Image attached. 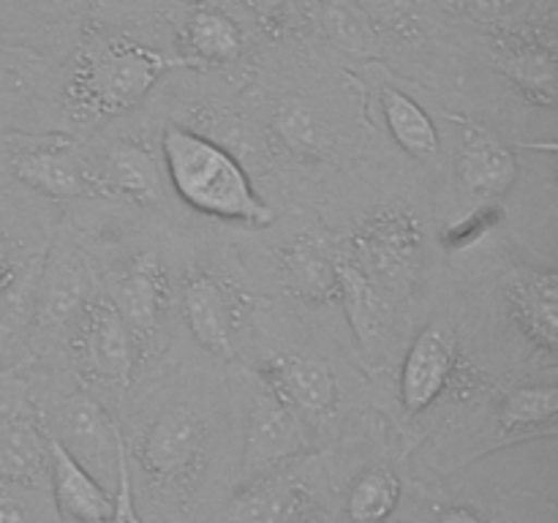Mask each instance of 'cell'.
Returning a JSON list of instances; mask_svg holds the SVG:
<instances>
[{
  "instance_id": "6da1fadb",
  "label": "cell",
  "mask_w": 558,
  "mask_h": 523,
  "mask_svg": "<svg viewBox=\"0 0 558 523\" xmlns=\"http://www.w3.org/2000/svg\"><path fill=\"white\" fill-rule=\"evenodd\" d=\"M178 60L125 38H98L76 52L63 87V112L87 125L129 112Z\"/></svg>"
},
{
  "instance_id": "7a4b0ae2",
  "label": "cell",
  "mask_w": 558,
  "mask_h": 523,
  "mask_svg": "<svg viewBox=\"0 0 558 523\" xmlns=\"http://www.w3.org/2000/svg\"><path fill=\"white\" fill-rule=\"evenodd\" d=\"M163 161L180 199L205 216L245 227H270L272 207L256 194L245 169L207 136L180 125L163 131Z\"/></svg>"
},
{
  "instance_id": "3957f363",
  "label": "cell",
  "mask_w": 558,
  "mask_h": 523,
  "mask_svg": "<svg viewBox=\"0 0 558 523\" xmlns=\"http://www.w3.org/2000/svg\"><path fill=\"white\" fill-rule=\"evenodd\" d=\"M423 243V223L414 212L403 207H381L354 229L343 256L392 300L412 289Z\"/></svg>"
},
{
  "instance_id": "277c9868",
  "label": "cell",
  "mask_w": 558,
  "mask_h": 523,
  "mask_svg": "<svg viewBox=\"0 0 558 523\" xmlns=\"http://www.w3.org/2000/svg\"><path fill=\"white\" fill-rule=\"evenodd\" d=\"M205 450V423L189 403L163 409L142 439L140 461L147 477L163 488L183 485L196 472Z\"/></svg>"
},
{
  "instance_id": "5b68a950",
  "label": "cell",
  "mask_w": 558,
  "mask_h": 523,
  "mask_svg": "<svg viewBox=\"0 0 558 523\" xmlns=\"http://www.w3.org/2000/svg\"><path fill=\"white\" fill-rule=\"evenodd\" d=\"M11 169L16 180L54 199L90 194L87 161L76 153L69 136H16L11 147Z\"/></svg>"
},
{
  "instance_id": "8992f818",
  "label": "cell",
  "mask_w": 558,
  "mask_h": 523,
  "mask_svg": "<svg viewBox=\"0 0 558 523\" xmlns=\"http://www.w3.org/2000/svg\"><path fill=\"white\" fill-rule=\"evenodd\" d=\"M54 441L65 447L71 458L82 463L93 477L114 479L118 477V455L123 447V436L109 423L107 412L93 398L76 396L65 398L54 414Z\"/></svg>"
},
{
  "instance_id": "52a82bcc",
  "label": "cell",
  "mask_w": 558,
  "mask_h": 523,
  "mask_svg": "<svg viewBox=\"0 0 558 523\" xmlns=\"http://www.w3.org/2000/svg\"><path fill=\"white\" fill-rule=\"evenodd\" d=\"M76 343H80L82 365L90 370L93 379L118 387L129 385L136 346L112 300L90 297L82 305Z\"/></svg>"
},
{
  "instance_id": "ba28073f",
  "label": "cell",
  "mask_w": 558,
  "mask_h": 523,
  "mask_svg": "<svg viewBox=\"0 0 558 523\" xmlns=\"http://www.w3.org/2000/svg\"><path fill=\"white\" fill-rule=\"evenodd\" d=\"M458 180L463 191L485 202H496L518 180L515 150L477 120H458Z\"/></svg>"
},
{
  "instance_id": "9c48e42d",
  "label": "cell",
  "mask_w": 558,
  "mask_h": 523,
  "mask_svg": "<svg viewBox=\"0 0 558 523\" xmlns=\"http://www.w3.org/2000/svg\"><path fill=\"white\" fill-rule=\"evenodd\" d=\"M456 360L458 341L450 327L436 321L420 330L401 370V403L409 414H420L436 403L450 385Z\"/></svg>"
},
{
  "instance_id": "30bf717a",
  "label": "cell",
  "mask_w": 558,
  "mask_h": 523,
  "mask_svg": "<svg viewBox=\"0 0 558 523\" xmlns=\"http://www.w3.org/2000/svg\"><path fill=\"white\" fill-rule=\"evenodd\" d=\"M180 311L196 341L216 357H234L238 300L223 281L207 272H194L180 289Z\"/></svg>"
},
{
  "instance_id": "8fae6325",
  "label": "cell",
  "mask_w": 558,
  "mask_h": 523,
  "mask_svg": "<svg viewBox=\"0 0 558 523\" xmlns=\"http://www.w3.org/2000/svg\"><path fill=\"white\" fill-rule=\"evenodd\" d=\"M259 376L292 412L330 414L338 403V381L332 368L305 354H278L259 365Z\"/></svg>"
},
{
  "instance_id": "7c38bea8",
  "label": "cell",
  "mask_w": 558,
  "mask_h": 523,
  "mask_svg": "<svg viewBox=\"0 0 558 523\" xmlns=\"http://www.w3.org/2000/svg\"><path fill=\"white\" fill-rule=\"evenodd\" d=\"M450 14L499 33L556 44V0H434Z\"/></svg>"
},
{
  "instance_id": "4fadbf2b",
  "label": "cell",
  "mask_w": 558,
  "mask_h": 523,
  "mask_svg": "<svg viewBox=\"0 0 558 523\" xmlns=\"http://www.w3.org/2000/svg\"><path fill=\"white\" fill-rule=\"evenodd\" d=\"M167 297V276L153 256L131 262L123 276L112 283L109 300L129 327L136 349H145L156 338Z\"/></svg>"
},
{
  "instance_id": "5bb4252c",
  "label": "cell",
  "mask_w": 558,
  "mask_h": 523,
  "mask_svg": "<svg viewBox=\"0 0 558 523\" xmlns=\"http://www.w3.org/2000/svg\"><path fill=\"white\" fill-rule=\"evenodd\" d=\"M507 305L523 336L545 354H556L558 276L554 267H518L507 281Z\"/></svg>"
},
{
  "instance_id": "9a60e30c",
  "label": "cell",
  "mask_w": 558,
  "mask_h": 523,
  "mask_svg": "<svg viewBox=\"0 0 558 523\" xmlns=\"http://www.w3.org/2000/svg\"><path fill=\"white\" fill-rule=\"evenodd\" d=\"M90 194L125 196L134 202H156L161 196V174L145 147L118 142L107 147L98 163H87Z\"/></svg>"
},
{
  "instance_id": "2e32d148",
  "label": "cell",
  "mask_w": 558,
  "mask_h": 523,
  "mask_svg": "<svg viewBox=\"0 0 558 523\" xmlns=\"http://www.w3.org/2000/svg\"><path fill=\"white\" fill-rule=\"evenodd\" d=\"M49 469H52V490L58 510L65 521L74 523H109L114 501L109 490L82 466L76 458L65 452L60 441L47 436Z\"/></svg>"
},
{
  "instance_id": "e0dca14e",
  "label": "cell",
  "mask_w": 558,
  "mask_h": 523,
  "mask_svg": "<svg viewBox=\"0 0 558 523\" xmlns=\"http://www.w3.org/2000/svg\"><path fill=\"white\" fill-rule=\"evenodd\" d=\"M283 281L298 300L308 305L338 303L341 278H338V256L322 240L300 234L283 248L281 256Z\"/></svg>"
},
{
  "instance_id": "ac0fdd59",
  "label": "cell",
  "mask_w": 558,
  "mask_h": 523,
  "mask_svg": "<svg viewBox=\"0 0 558 523\" xmlns=\"http://www.w3.org/2000/svg\"><path fill=\"white\" fill-rule=\"evenodd\" d=\"M338 278H341L338 303L347 311L360 349L374 352V349L381 346L387 330L392 327L390 297L347 256L338 259Z\"/></svg>"
},
{
  "instance_id": "d6986e66",
  "label": "cell",
  "mask_w": 558,
  "mask_h": 523,
  "mask_svg": "<svg viewBox=\"0 0 558 523\" xmlns=\"http://www.w3.org/2000/svg\"><path fill=\"white\" fill-rule=\"evenodd\" d=\"M496 69L518 87L534 107L554 109L556 104V44L532 38H505Z\"/></svg>"
},
{
  "instance_id": "ffe728a7",
  "label": "cell",
  "mask_w": 558,
  "mask_h": 523,
  "mask_svg": "<svg viewBox=\"0 0 558 523\" xmlns=\"http://www.w3.org/2000/svg\"><path fill=\"white\" fill-rule=\"evenodd\" d=\"M292 450H298V423L292 409L265 387L251 409L245 472H262Z\"/></svg>"
},
{
  "instance_id": "44dd1931",
  "label": "cell",
  "mask_w": 558,
  "mask_h": 523,
  "mask_svg": "<svg viewBox=\"0 0 558 523\" xmlns=\"http://www.w3.org/2000/svg\"><path fill=\"white\" fill-rule=\"evenodd\" d=\"M319 507L300 483L265 479L238 499V523H316Z\"/></svg>"
},
{
  "instance_id": "7402d4cb",
  "label": "cell",
  "mask_w": 558,
  "mask_h": 523,
  "mask_svg": "<svg viewBox=\"0 0 558 523\" xmlns=\"http://www.w3.org/2000/svg\"><path fill=\"white\" fill-rule=\"evenodd\" d=\"M381 114H385L390 136L409 156L430 158L439 153V129L409 93L398 90V87H385L381 90Z\"/></svg>"
},
{
  "instance_id": "603a6c76",
  "label": "cell",
  "mask_w": 558,
  "mask_h": 523,
  "mask_svg": "<svg viewBox=\"0 0 558 523\" xmlns=\"http://www.w3.org/2000/svg\"><path fill=\"white\" fill-rule=\"evenodd\" d=\"M558 387L556 385H526L515 387L505 396L499 406V430L507 436L556 434Z\"/></svg>"
},
{
  "instance_id": "cb8c5ba5",
  "label": "cell",
  "mask_w": 558,
  "mask_h": 523,
  "mask_svg": "<svg viewBox=\"0 0 558 523\" xmlns=\"http://www.w3.org/2000/svg\"><path fill=\"white\" fill-rule=\"evenodd\" d=\"M90 300V272L76 256H60L44 276L41 292V321L60 325L69 316L80 314L82 305Z\"/></svg>"
},
{
  "instance_id": "d4e9b609",
  "label": "cell",
  "mask_w": 558,
  "mask_h": 523,
  "mask_svg": "<svg viewBox=\"0 0 558 523\" xmlns=\"http://www.w3.org/2000/svg\"><path fill=\"white\" fill-rule=\"evenodd\" d=\"M49 466V441L27 423H0V477L38 483Z\"/></svg>"
},
{
  "instance_id": "484cf974",
  "label": "cell",
  "mask_w": 558,
  "mask_h": 523,
  "mask_svg": "<svg viewBox=\"0 0 558 523\" xmlns=\"http://www.w3.org/2000/svg\"><path fill=\"white\" fill-rule=\"evenodd\" d=\"M322 27L341 52L357 60L379 58V27L357 0H322Z\"/></svg>"
},
{
  "instance_id": "4316f807",
  "label": "cell",
  "mask_w": 558,
  "mask_h": 523,
  "mask_svg": "<svg viewBox=\"0 0 558 523\" xmlns=\"http://www.w3.org/2000/svg\"><path fill=\"white\" fill-rule=\"evenodd\" d=\"M185 41L196 60L213 65L232 63L243 52V33L218 9H196L185 22Z\"/></svg>"
},
{
  "instance_id": "83f0119b",
  "label": "cell",
  "mask_w": 558,
  "mask_h": 523,
  "mask_svg": "<svg viewBox=\"0 0 558 523\" xmlns=\"http://www.w3.org/2000/svg\"><path fill=\"white\" fill-rule=\"evenodd\" d=\"M401 479L392 469H368L352 485L347 499V515L352 523H385L401 501Z\"/></svg>"
},
{
  "instance_id": "f1b7e54d",
  "label": "cell",
  "mask_w": 558,
  "mask_h": 523,
  "mask_svg": "<svg viewBox=\"0 0 558 523\" xmlns=\"http://www.w3.org/2000/svg\"><path fill=\"white\" fill-rule=\"evenodd\" d=\"M276 129L278 136L292 150L305 153V156H316L325 147V134H322V125L316 120L314 109H308L300 101L281 104V109L276 114Z\"/></svg>"
},
{
  "instance_id": "f546056e",
  "label": "cell",
  "mask_w": 558,
  "mask_h": 523,
  "mask_svg": "<svg viewBox=\"0 0 558 523\" xmlns=\"http://www.w3.org/2000/svg\"><path fill=\"white\" fill-rule=\"evenodd\" d=\"M505 221V210H501L499 202H483L477 210H472L469 216L458 218L456 223L441 232V245L447 251H461L469 248V245L480 243L490 229H496L499 223Z\"/></svg>"
},
{
  "instance_id": "4dcf8cb0",
  "label": "cell",
  "mask_w": 558,
  "mask_h": 523,
  "mask_svg": "<svg viewBox=\"0 0 558 523\" xmlns=\"http://www.w3.org/2000/svg\"><path fill=\"white\" fill-rule=\"evenodd\" d=\"M357 5L376 27L381 25L387 31H407L414 22L417 0H357Z\"/></svg>"
},
{
  "instance_id": "1f68e13d",
  "label": "cell",
  "mask_w": 558,
  "mask_h": 523,
  "mask_svg": "<svg viewBox=\"0 0 558 523\" xmlns=\"http://www.w3.org/2000/svg\"><path fill=\"white\" fill-rule=\"evenodd\" d=\"M118 496H112L114 510L112 521L109 523H142L140 515H136L134 507V490H131V474H129V458H125V445L120 447L118 455Z\"/></svg>"
},
{
  "instance_id": "d6a6232c",
  "label": "cell",
  "mask_w": 558,
  "mask_h": 523,
  "mask_svg": "<svg viewBox=\"0 0 558 523\" xmlns=\"http://www.w3.org/2000/svg\"><path fill=\"white\" fill-rule=\"evenodd\" d=\"M251 11L262 20V25H276L283 22L287 11L292 9V0H243Z\"/></svg>"
},
{
  "instance_id": "836d02e7",
  "label": "cell",
  "mask_w": 558,
  "mask_h": 523,
  "mask_svg": "<svg viewBox=\"0 0 558 523\" xmlns=\"http://www.w3.org/2000/svg\"><path fill=\"white\" fill-rule=\"evenodd\" d=\"M436 523H488L483 515H480L474 507H466V504H452L447 507L445 512L439 515V521Z\"/></svg>"
},
{
  "instance_id": "e575fe53",
  "label": "cell",
  "mask_w": 558,
  "mask_h": 523,
  "mask_svg": "<svg viewBox=\"0 0 558 523\" xmlns=\"http://www.w3.org/2000/svg\"><path fill=\"white\" fill-rule=\"evenodd\" d=\"M0 523H31L25 510L9 494H3V490H0Z\"/></svg>"
},
{
  "instance_id": "d590c367",
  "label": "cell",
  "mask_w": 558,
  "mask_h": 523,
  "mask_svg": "<svg viewBox=\"0 0 558 523\" xmlns=\"http://www.w3.org/2000/svg\"><path fill=\"white\" fill-rule=\"evenodd\" d=\"M5 278H9V248H5V238L0 232V292L5 289Z\"/></svg>"
},
{
  "instance_id": "8d00e7d4",
  "label": "cell",
  "mask_w": 558,
  "mask_h": 523,
  "mask_svg": "<svg viewBox=\"0 0 558 523\" xmlns=\"http://www.w3.org/2000/svg\"><path fill=\"white\" fill-rule=\"evenodd\" d=\"M44 3L54 5V9H69V5H76L80 0H44Z\"/></svg>"
}]
</instances>
